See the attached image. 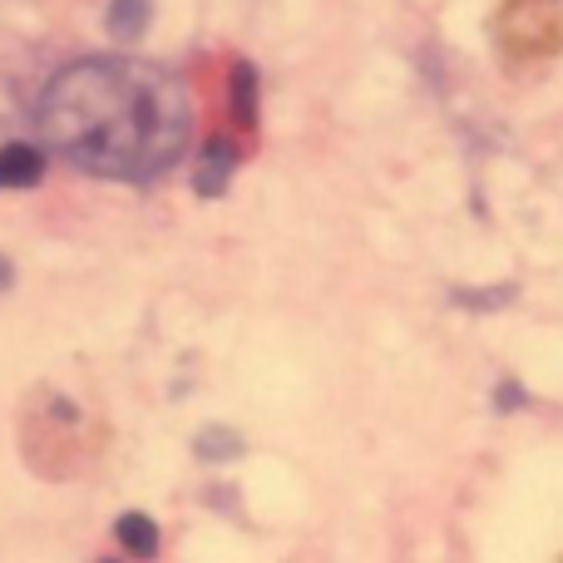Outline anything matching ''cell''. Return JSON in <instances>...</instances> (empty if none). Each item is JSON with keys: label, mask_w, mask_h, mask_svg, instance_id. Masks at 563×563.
Wrapping results in <instances>:
<instances>
[{"label": "cell", "mask_w": 563, "mask_h": 563, "mask_svg": "<svg viewBox=\"0 0 563 563\" xmlns=\"http://www.w3.org/2000/svg\"><path fill=\"white\" fill-rule=\"evenodd\" d=\"M35 119L65 164L124 184H154L168 174L194 134V109L178 75L129 55L69 59L45 85Z\"/></svg>", "instance_id": "cell-1"}, {"label": "cell", "mask_w": 563, "mask_h": 563, "mask_svg": "<svg viewBox=\"0 0 563 563\" xmlns=\"http://www.w3.org/2000/svg\"><path fill=\"white\" fill-rule=\"evenodd\" d=\"M489 30L509 65H544L563 55V0H499Z\"/></svg>", "instance_id": "cell-2"}, {"label": "cell", "mask_w": 563, "mask_h": 563, "mask_svg": "<svg viewBox=\"0 0 563 563\" xmlns=\"http://www.w3.org/2000/svg\"><path fill=\"white\" fill-rule=\"evenodd\" d=\"M233 174H238V144L233 139H208L203 154H198V168H194L198 198H223Z\"/></svg>", "instance_id": "cell-3"}, {"label": "cell", "mask_w": 563, "mask_h": 563, "mask_svg": "<svg viewBox=\"0 0 563 563\" xmlns=\"http://www.w3.org/2000/svg\"><path fill=\"white\" fill-rule=\"evenodd\" d=\"M45 178V154L35 144H0V188H35Z\"/></svg>", "instance_id": "cell-4"}, {"label": "cell", "mask_w": 563, "mask_h": 563, "mask_svg": "<svg viewBox=\"0 0 563 563\" xmlns=\"http://www.w3.org/2000/svg\"><path fill=\"white\" fill-rule=\"evenodd\" d=\"M154 20V0H109L104 10V25L114 40H139Z\"/></svg>", "instance_id": "cell-5"}, {"label": "cell", "mask_w": 563, "mask_h": 563, "mask_svg": "<svg viewBox=\"0 0 563 563\" xmlns=\"http://www.w3.org/2000/svg\"><path fill=\"white\" fill-rule=\"evenodd\" d=\"M114 534H119V544H124V554H134V559L158 554V525L148 515H119Z\"/></svg>", "instance_id": "cell-6"}, {"label": "cell", "mask_w": 563, "mask_h": 563, "mask_svg": "<svg viewBox=\"0 0 563 563\" xmlns=\"http://www.w3.org/2000/svg\"><path fill=\"white\" fill-rule=\"evenodd\" d=\"M228 89H233V119L243 129H253L257 124V69L247 65V59H238V65H233V85H228Z\"/></svg>", "instance_id": "cell-7"}, {"label": "cell", "mask_w": 563, "mask_h": 563, "mask_svg": "<svg viewBox=\"0 0 563 563\" xmlns=\"http://www.w3.org/2000/svg\"><path fill=\"white\" fill-rule=\"evenodd\" d=\"M238 450H243V440L233 430H203L198 435V455H208V460H233Z\"/></svg>", "instance_id": "cell-8"}, {"label": "cell", "mask_w": 563, "mask_h": 563, "mask_svg": "<svg viewBox=\"0 0 563 563\" xmlns=\"http://www.w3.org/2000/svg\"><path fill=\"white\" fill-rule=\"evenodd\" d=\"M509 406H525V390H519L515 380H505V386H499V410H509Z\"/></svg>", "instance_id": "cell-9"}, {"label": "cell", "mask_w": 563, "mask_h": 563, "mask_svg": "<svg viewBox=\"0 0 563 563\" xmlns=\"http://www.w3.org/2000/svg\"><path fill=\"white\" fill-rule=\"evenodd\" d=\"M5 287H10V263L0 257V291H5Z\"/></svg>", "instance_id": "cell-10"}]
</instances>
